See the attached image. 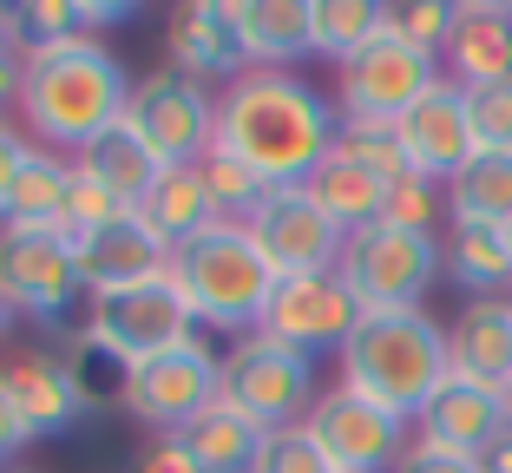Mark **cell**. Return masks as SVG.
<instances>
[{
	"label": "cell",
	"instance_id": "obj_30",
	"mask_svg": "<svg viewBox=\"0 0 512 473\" xmlns=\"http://www.w3.org/2000/svg\"><path fill=\"white\" fill-rule=\"evenodd\" d=\"M381 33H388V7H375V0H309V40L335 66H348Z\"/></svg>",
	"mask_w": 512,
	"mask_h": 473
},
{
	"label": "cell",
	"instance_id": "obj_27",
	"mask_svg": "<svg viewBox=\"0 0 512 473\" xmlns=\"http://www.w3.org/2000/svg\"><path fill=\"white\" fill-rule=\"evenodd\" d=\"M79 171H86L92 184H106L125 211H138V204L158 191V178H165V165H158V158H151L145 145L125 132V125H119V132H106L92 152H79Z\"/></svg>",
	"mask_w": 512,
	"mask_h": 473
},
{
	"label": "cell",
	"instance_id": "obj_37",
	"mask_svg": "<svg viewBox=\"0 0 512 473\" xmlns=\"http://www.w3.org/2000/svg\"><path fill=\"white\" fill-rule=\"evenodd\" d=\"M467 119L480 152H512V86H480L467 92Z\"/></svg>",
	"mask_w": 512,
	"mask_h": 473
},
{
	"label": "cell",
	"instance_id": "obj_47",
	"mask_svg": "<svg viewBox=\"0 0 512 473\" xmlns=\"http://www.w3.org/2000/svg\"><path fill=\"white\" fill-rule=\"evenodd\" d=\"M14 316H20V309L7 303V296H0V349H7V342H14Z\"/></svg>",
	"mask_w": 512,
	"mask_h": 473
},
{
	"label": "cell",
	"instance_id": "obj_25",
	"mask_svg": "<svg viewBox=\"0 0 512 473\" xmlns=\"http://www.w3.org/2000/svg\"><path fill=\"white\" fill-rule=\"evenodd\" d=\"M309 198L322 204V211L335 217V224L355 237V230H368V224H381V204H388V178H375V171H362V165H348V158H322L316 171H309V184H302Z\"/></svg>",
	"mask_w": 512,
	"mask_h": 473
},
{
	"label": "cell",
	"instance_id": "obj_29",
	"mask_svg": "<svg viewBox=\"0 0 512 473\" xmlns=\"http://www.w3.org/2000/svg\"><path fill=\"white\" fill-rule=\"evenodd\" d=\"M447 211L453 224H512V152H480L460 178L447 184Z\"/></svg>",
	"mask_w": 512,
	"mask_h": 473
},
{
	"label": "cell",
	"instance_id": "obj_15",
	"mask_svg": "<svg viewBox=\"0 0 512 473\" xmlns=\"http://www.w3.org/2000/svg\"><path fill=\"white\" fill-rule=\"evenodd\" d=\"M394 132H401L407 171L427 178V184H453L473 158H480V145H473V119H467V92L453 86V79H440V86L427 92Z\"/></svg>",
	"mask_w": 512,
	"mask_h": 473
},
{
	"label": "cell",
	"instance_id": "obj_31",
	"mask_svg": "<svg viewBox=\"0 0 512 473\" xmlns=\"http://www.w3.org/2000/svg\"><path fill=\"white\" fill-rule=\"evenodd\" d=\"M335 158L375 171V178H388V184L407 178L401 132H394V125H381V119H342V125H335Z\"/></svg>",
	"mask_w": 512,
	"mask_h": 473
},
{
	"label": "cell",
	"instance_id": "obj_18",
	"mask_svg": "<svg viewBox=\"0 0 512 473\" xmlns=\"http://www.w3.org/2000/svg\"><path fill=\"white\" fill-rule=\"evenodd\" d=\"M7 395H14L20 421H27L33 434H66V428H79V421L92 414L73 362H66V355H46V349H27L14 368H7Z\"/></svg>",
	"mask_w": 512,
	"mask_h": 473
},
{
	"label": "cell",
	"instance_id": "obj_5",
	"mask_svg": "<svg viewBox=\"0 0 512 473\" xmlns=\"http://www.w3.org/2000/svg\"><path fill=\"white\" fill-rule=\"evenodd\" d=\"M440 237L427 230H394V224H368L342 244L335 276L348 283V296L362 303V316H401L421 309V296L434 290V276H447Z\"/></svg>",
	"mask_w": 512,
	"mask_h": 473
},
{
	"label": "cell",
	"instance_id": "obj_22",
	"mask_svg": "<svg viewBox=\"0 0 512 473\" xmlns=\"http://www.w3.org/2000/svg\"><path fill=\"white\" fill-rule=\"evenodd\" d=\"M178 441H184V454H191L204 473H256V460H263V441H270V434L217 395L204 414H191V421L178 428Z\"/></svg>",
	"mask_w": 512,
	"mask_h": 473
},
{
	"label": "cell",
	"instance_id": "obj_16",
	"mask_svg": "<svg viewBox=\"0 0 512 473\" xmlns=\"http://www.w3.org/2000/svg\"><path fill=\"white\" fill-rule=\"evenodd\" d=\"M171 73L197 79V86H237L250 73V46H243V27H237V7L224 0H191L178 7L171 20Z\"/></svg>",
	"mask_w": 512,
	"mask_h": 473
},
{
	"label": "cell",
	"instance_id": "obj_9",
	"mask_svg": "<svg viewBox=\"0 0 512 473\" xmlns=\"http://www.w3.org/2000/svg\"><path fill=\"white\" fill-rule=\"evenodd\" d=\"M434 86H440V60H434V53H421V46H407V40H394V33H381L375 46H362V53L342 66L335 99H342V119L401 125Z\"/></svg>",
	"mask_w": 512,
	"mask_h": 473
},
{
	"label": "cell",
	"instance_id": "obj_24",
	"mask_svg": "<svg viewBox=\"0 0 512 473\" xmlns=\"http://www.w3.org/2000/svg\"><path fill=\"white\" fill-rule=\"evenodd\" d=\"M138 217H145V230H151V237H158L165 250H184L191 237H204L211 224H224V211L211 204V191H204L197 165L165 171V178H158V191L138 204Z\"/></svg>",
	"mask_w": 512,
	"mask_h": 473
},
{
	"label": "cell",
	"instance_id": "obj_43",
	"mask_svg": "<svg viewBox=\"0 0 512 473\" xmlns=\"http://www.w3.org/2000/svg\"><path fill=\"white\" fill-rule=\"evenodd\" d=\"M73 14H79V33H92V27H125L132 7H92V0H73Z\"/></svg>",
	"mask_w": 512,
	"mask_h": 473
},
{
	"label": "cell",
	"instance_id": "obj_6",
	"mask_svg": "<svg viewBox=\"0 0 512 473\" xmlns=\"http://www.w3.org/2000/svg\"><path fill=\"white\" fill-rule=\"evenodd\" d=\"M217 395L237 414H250L263 434L302 428L309 408H316V362L296 349H283L276 336H237L224 355V375H217Z\"/></svg>",
	"mask_w": 512,
	"mask_h": 473
},
{
	"label": "cell",
	"instance_id": "obj_38",
	"mask_svg": "<svg viewBox=\"0 0 512 473\" xmlns=\"http://www.w3.org/2000/svg\"><path fill=\"white\" fill-rule=\"evenodd\" d=\"M256 473H335V467L322 460V447L309 441V428H283V434H270V441H263Z\"/></svg>",
	"mask_w": 512,
	"mask_h": 473
},
{
	"label": "cell",
	"instance_id": "obj_41",
	"mask_svg": "<svg viewBox=\"0 0 512 473\" xmlns=\"http://www.w3.org/2000/svg\"><path fill=\"white\" fill-rule=\"evenodd\" d=\"M138 473H204V467H197V460L184 454L178 434H165L158 447H145V454H138Z\"/></svg>",
	"mask_w": 512,
	"mask_h": 473
},
{
	"label": "cell",
	"instance_id": "obj_12",
	"mask_svg": "<svg viewBox=\"0 0 512 473\" xmlns=\"http://www.w3.org/2000/svg\"><path fill=\"white\" fill-rule=\"evenodd\" d=\"M217 375H224L217 349L204 336H191L165 355H145V362L125 375V408H132L138 421H151V428L178 434L191 414H204L217 401Z\"/></svg>",
	"mask_w": 512,
	"mask_h": 473
},
{
	"label": "cell",
	"instance_id": "obj_2",
	"mask_svg": "<svg viewBox=\"0 0 512 473\" xmlns=\"http://www.w3.org/2000/svg\"><path fill=\"white\" fill-rule=\"evenodd\" d=\"M125 106H132V79H125L119 53H106L99 40L20 53V112L46 145L92 152L106 132L125 125Z\"/></svg>",
	"mask_w": 512,
	"mask_h": 473
},
{
	"label": "cell",
	"instance_id": "obj_21",
	"mask_svg": "<svg viewBox=\"0 0 512 473\" xmlns=\"http://www.w3.org/2000/svg\"><path fill=\"white\" fill-rule=\"evenodd\" d=\"M447 355L460 382L480 388H506L512 382V303L486 296V303H467L460 322L447 329Z\"/></svg>",
	"mask_w": 512,
	"mask_h": 473
},
{
	"label": "cell",
	"instance_id": "obj_28",
	"mask_svg": "<svg viewBox=\"0 0 512 473\" xmlns=\"http://www.w3.org/2000/svg\"><path fill=\"white\" fill-rule=\"evenodd\" d=\"M447 283H460V290H473L486 303V296H499L512 283V250H506V230L493 224H453L447 230Z\"/></svg>",
	"mask_w": 512,
	"mask_h": 473
},
{
	"label": "cell",
	"instance_id": "obj_8",
	"mask_svg": "<svg viewBox=\"0 0 512 473\" xmlns=\"http://www.w3.org/2000/svg\"><path fill=\"white\" fill-rule=\"evenodd\" d=\"M125 132L145 145L165 171L178 165H204V152L217 145V106H211V86L158 66L151 79L132 86V106H125Z\"/></svg>",
	"mask_w": 512,
	"mask_h": 473
},
{
	"label": "cell",
	"instance_id": "obj_13",
	"mask_svg": "<svg viewBox=\"0 0 512 473\" xmlns=\"http://www.w3.org/2000/svg\"><path fill=\"white\" fill-rule=\"evenodd\" d=\"M79 263L60 230H7L0 224V296L33 322H60L79 303Z\"/></svg>",
	"mask_w": 512,
	"mask_h": 473
},
{
	"label": "cell",
	"instance_id": "obj_34",
	"mask_svg": "<svg viewBox=\"0 0 512 473\" xmlns=\"http://www.w3.org/2000/svg\"><path fill=\"white\" fill-rule=\"evenodd\" d=\"M73 40H86L73 0H33V7H20V53H46V46H73Z\"/></svg>",
	"mask_w": 512,
	"mask_h": 473
},
{
	"label": "cell",
	"instance_id": "obj_42",
	"mask_svg": "<svg viewBox=\"0 0 512 473\" xmlns=\"http://www.w3.org/2000/svg\"><path fill=\"white\" fill-rule=\"evenodd\" d=\"M33 441V428L20 421V408H14V395H7V375H0V460H14L20 447Z\"/></svg>",
	"mask_w": 512,
	"mask_h": 473
},
{
	"label": "cell",
	"instance_id": "obj_49",
	"mask_svg": "<svg viewBox=\"0 0 512 473\" xmlns=\"http://www.w3.org/2000/svg\"><path fill=\"white\" fill-rule=\"evenodd\" d=\"M506 250H512V224H506Z\"/></svg>",
	"mask_w": 512,
	"mask_h": 473
},
{
	"label": "cell",
	"instance_id": "obj_4",
	"mask_svg": "<svg viewBox=\"0 0 512 473\" xmlns=\"http://www.w3.org/2000/svg\"><path fill=\"white\" fill-rule=\"evenodd\" d=\"M171 283L184 290V303H191V316L204 322V329L256 336L283 276L256 250L250 230L224 217V224H211L204 237H191L184 250H171Z\"/></svg>",
	"mask_w": 512,
	"mask_h": 473
},
{
	"label": "cell",
	"instance_id": "obj_11",
	"mask_svg": "<svg viewBox=\"0 0 512 473\" xmlns=\"http://www.w3.org/2000/svg\"><path fill=\"white\" fill-rule=\"evenodd\" d=\"M362 329V303L348 296V283L335 270H309V276H283L270 296V309H263V336H276L283 349L296 355H342L348 336Z\"/></svg>",
	"mask_w": 512,
	"mask_h": 473
},
{
	"label": "cell",
	"instance_id": "obj_7",
	"mask_svg": "<svg viewBox=\"0 0 512 473\" xmlns=\"http://www.w3.org/2000/svg\"><path fill=\"white\" fill-rule=\"evenodd\" d=\"M79 336L99 342L106 355H119L125 368H138L145 355H165V349H178V342H191L197 316H191V303H184V290L171 283V263H165L158 276H138L125 290L92 296V316H86Z\"/></svg>",
	"mask_w": 512,
	"mask_h": 473
},
{
	"label": "cell",
	"instance_id": "obj_3",
	"mask_svg": "<svg viewBox=\"0 0 512 473\" xmlns=\"http://www.w3.org/2000/svg\"><path fill=\"white\" fill-rule=\"evenodd\" d=\"M453 375L447 329L427 309H401V316H362V329L342 349V388L381 401L388 414L414 421L427 401L440 395V382Z\"/></svg>",
	"mask_w": 512,
	"mask_h": 473
},
{
	"label": "cell",
	"instance_id": "obj_32",
	"mask_svg": "<svg viewBox=\"0 0 512 473\" xmlns=\"http://www.w3.org/2000/svg\"><path fill=\"white\" fill-rule=\"evenodd\" d=\"M197 178H204V191H211V204L217 211L230 217V224H250V211L263 198H270V184L256 178L250 165H243V158H230V152H204V165H197Z\"/></svg>",
	"mask_w": 512,
	"mask_h": 473
},
{
	"label": "cell",
	"instance_id": "obj_26",
	"mask_svg": "<svg viewBox=\"0 0 512 473\" xmlns=\"http://www.w3.org/2000/svg\"><path fill=\"white\" fill-rule=\"evenodd\" d=\"M66 204H73V165L53 152H33L14 178V198H7V230H60Z\"/></svg>",
	"mask_w": 512,
	"mask_h": 473
},
{
	"label": "cell",
	"instance_id": "obj_48",
	"mask_svg": "<svg viewBox=\"0 0 512 473\" xmlns=\"http://www.w3.org/2000/svg\"><path fill=\"white\" fill-rule=\"evenodd\" d=\"M499 401H506V421H512V382H506V388H499Z\"/></svg>",
	"mask_w": 512,
	"mask_h": 473
},
{
	"label": "cell",
	"instance_id": "obj_45",
	"mask_svg": "<svg viewBox=\"0 0 512 473\" xmlns=\"http://www.w3.org/2000/svg\"><path fill=\"white\" fill-rule=\"evenodd\" d=\"M480 473H512V421L486 441V454H480Z\"/></svg>",
	"mask_w": 512,
	"mask_h": 473
},
{
	"label": "cell",
	"instance_id": "obj_19",
	"mask_svg": "<svg viewBox=\"0 0 512 473\" xmlns=\"http://www.w3.org/2000/svg\"><path fill=\"white\" fill-rule=\"evenodd\" d=\"M447 79L460 92L512 86V7L499 0H467L447 40Z\"/></svg>",
	"mask_w": 512,
	"mask_h": 473
},
{
	"label": "cell",
	"instance_id": "obj_14",
	"mask_svg": "<svg viewBox=\"0 0 512 473\" xmlns=\"http://www.w3.org/2000/svg\"><path fill=\"white\" fill-rule=\"evenodd\" d=\"M256 237V250L276 263V276H309V270H335L342 263V244L348 230L335 224L329 211H322L302 184H283V191H270V198L250 211V224H243Z\"/></svg>",
	"mask_w": 512,
	"mask_h": 473
},
{
	"label": "cell",
	"instance_id": "obj_33",
	"mask_svg": "<svg viewBox=\"0 0 512 473\" xmlns=\"http://www.w3.org/2000/svg\"><path fill=\"white\" fill-rule=\"evenodd\" d=\"M453 20H460V7H447V0H394L388 7V33L407 46H421V53H447L453 40Z\"/></svg>",
	"mask_w": 512,
	"mask_h": 473
},
{
	"label": "cell",
	"instance_id": "obj_36",
	"mask_svg": "<svg viewBox=\"0 0 512 473\" xmlns=\"http://www.w3.org/2000/svg\"><path fill=\"white\" fill-rule=\"evenodd\" d=\"M440 191L427 178H414V171H407L401 184H388V204H381V224H394V230H427V237H434V217H440Z\"/></svg>",
	"mask_w": 512,
	"mask_h": 473
},
{
	"label": "cell",
	"instance_id": "obj_23",
	"mask_svg": "<svg viewBox=\"0 0 512 473\" xmlns=\"http://www.w3.org/2000/svg\"><path fill=\"white\" fill-rule=\"evenodd\" d=\"M237 27H243V46H250V73H289L302 53H316L309 0H243Z\"/></svg>",
	"mask_w": 512,
	"mask_h": 473
},
{
	"label": "cell",
	"instance_id": "obj_10",
	"mask_svg": "<svg viewBox=\"0 0 512 473\" xmlns=\"http://www.w3.org/2000/svg\"><path fill=\"white\" fill-rule=\"evenodd\" d=\"M309 441L322 447L335 473H394V460L407 454V421L388 414L381 401L355 395V388H329L309 408Z\"/></svg>",
	"mask_w": 512,
	"mask_h": 473
},
{
	"label": "cell",
	"instance_id": "obj_17",
	"mask_svg": "<svg viewBox=\"0 0 512 473\" xmlns=\"http://www.w3.org/2000/svg\"><path fill=\"white\" fill-rule=\"evenodd\" d=\"M73 263H79V283H86L92 296L106 290H125V283H138V276H158L171 263V250L158 244L145 230V217H119V224H99L86 230V237H73Z\"/></svg>",
	"mask_w": 512,
	"mask_h": 473
},
{
	"label": "cell",
	"instance_id": "obj_40",
	"mask_svg": "<svg viewBox=\"0 0 512 473\" xmlns=\"http://www.w3.org/2000/svg\"><path fill=\"white\" fill-rule=\"evenodd\" d=\"M27 158H33V145L14 132V125H0V211H7V198H14V178H20Z\"/></svg>",
	"mask_w": 512,
	"mask_h": 473
},
{
	"label": "cell",
	"instance_id": "obj_44",
	"mask_svg": "<svg viewBox=\"0 0 512 473\" xmlns=\"http://www.w3.org/2000/svg\"><path fill=\"white\" fill-rule=\"evenodd\" d=\"M14 99H20V53H14V46H0V112L14 106ZM0 125H7V119H0Z\"/></svg>",
	"mask_w": 512,
	"mask_h": 473
},
{
	"label": "cell",
	"instance_id": "obj_46",
	"mask_svg": "<svg viewBox=\"0 0 512 473\" xmlns=\"http://www.w3.org/2000/svg\"><path fill=\"white\" fill-rule=\"evenodd\" d=\"M14 33H20V7H0V46H14Z\"/></svg>",
	"mask_w": 512,
	"mask_h": 473
},
{
	"label": "cell",
	"instance_id": "obj_35",
	"mask_svg": "<svg viewBox=\"0 0 512 473\" xmlns=\"http://www.w3.org/2000/svg\"><path fill=\"white\" fill-rule=\"evenodd\" d=\"M66 362H73V375H79V388H86V401H92V408H106L112 395L125 401V375H132V368H125L119 355H106L99 342H86V336H79L73 349H66Z\"/></svg>",
	"mask_w": 512,
	"mask_h": 473
},
{
	"label": "cell",
	"instance_id": "obj_39",
	"mask_svg": "<svg viewBox=\"0 0 512 473\" xmlns=\"http://www.w3.org/2000/svg\"><path fill=\"white\" fill-rule=\"evenodd\" d=\"M394 473H480V460H467V454H447V447H427V441H414L401 460H394Z\"/></svg>",
	"mask_w": 512,
	"mask_h": 473
},
{
	"label": "cell",
	"instance_id": "obj_20",
	"mask_svg": "<svg viewBox=\"0 0 512 473\" xmlns=\"http://www.w3.org/2000/svg\"><path fill=\"white\" fill-rule=\"evenodd\" d=\"M414 421H421V441L427 447H447V454L480 460L486 441L506 428V401H499V388H480V382L447 375V382H440V395L427 401Z\"/></svg>",
	"mask_w": 512,
	"mask_h": 473
},
{
	"label": "cell",
	"instance_id": "obj_1",
	"mask_svg": "<svg viewBox=\"0 0 512 473\" xmlns=\"http://www.w3.org/2000/svg\"><path fill=\"white\" fill-rule=\"evenodd\" d=\"M335 125L342 112H329L309 79L243 73L237 86H224L217 106V152L243 158L270 191H283V184H309V171L335 152Z\"/></svg>",
	"mask_w": 512,
	"mask_h": 473
}]
</instances>
